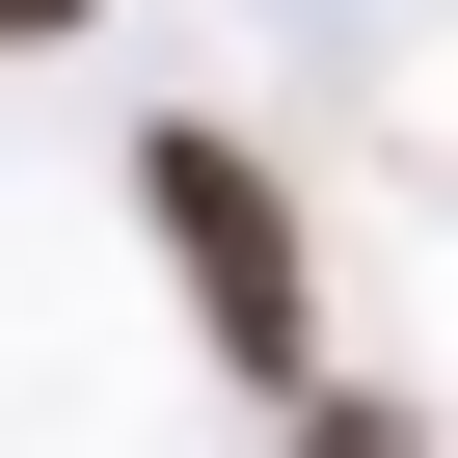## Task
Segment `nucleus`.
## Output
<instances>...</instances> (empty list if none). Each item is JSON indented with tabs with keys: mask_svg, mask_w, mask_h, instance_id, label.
<instances>
[{
	"mask_svg": "<svg viewBox=\"0 0 458 458\" xmlns=\"http://www.w3.org/2000/svg\"><path fill=\"white\" fill-rule=\"evenodd\" d=\"M135 189H162V243H189L216 351H243V377H297V216H270V162H243V135H162Z\"/></svg>",
	"mask_w": 458,
	"mask_h": 458,
	"instance_id": "obj_1",
	"label": "nucleus"
},
{
	"mask_svg": "<svg viewBox=\"0 0 458 458\" xmlns=\"http://www.w3.org/2000/svg\"><path fill=\"white\" fill-rule=\"evenodd\" d=\"M297 458H431V431H404V404H324V431H297Z\"/></svg>",
	"mask_w": 458,
	"mask_h": 458,
	"instance_id": "obj_2",
	"label": "nucleus"
},
{
	"mask_svg": "<svg viewBox=\"0 0 458 458\" xmlns=\"http://www.w3.org/2000/svg\"><path fill=\"white\" fill-rule=\"evenodd\" d=\"M0 28H81V0H0Z\"/></svg>",
	"mask_w": 458,
	"mask_h": 458,
	"instance_id": "obj_3",
	"label": "nucleus"
}]
</instances>
